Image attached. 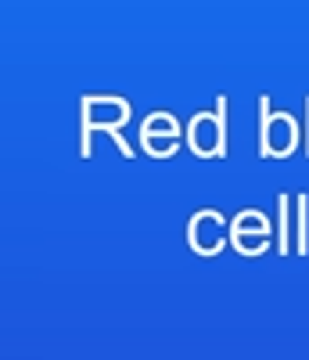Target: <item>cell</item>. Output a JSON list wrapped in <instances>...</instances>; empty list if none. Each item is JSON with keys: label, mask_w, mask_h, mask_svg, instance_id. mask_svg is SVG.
I'll use <instances>...</instances> for the list:
<instances>
[{"label": "cell", "mask_w": 309, "mask_h": 360, "mask_svg": "<svg viewBox=\"0 0 309 360\" xmlns=\"http://www.w3.org/2000/svg\"><path fill=\"white\" fill-rule=\"evenodd\" d=\"M223 242H227V227H223V220L216 217V213H198L191 220V245L198 252H205V256L209 252H220Z\"/></svg>", "instance_id": "6da1fadb"}, {"label": "cell", "mask_w": 309, "mask_h": 360, "mask_svg": "<svg viewBox=\"0 0 309 360\" xmlns=\"http://www.w3.org/2000/svg\"><path fill=\"white\" fill-rule=\"evenodd\" d=\"M188 137H191V148L198 155H212L216 148H220V123H216L212 115H195Z\"/></svg>", "instance_id": "277c9868"}, {"label": "cell", "mask_w": 309, "mask_h": 360, "mask_svg": "<svg viewBox=\"0 0 309 360\" xmlns=\"http://www.w3.org/2000/svg\"><path fill=\"white\" fill-rule=\"evenodd\" d=\"M234 242H237V249H244V252H263V249L270 245V224H266L259 213L237 217V224H234Z\"/></svg>", "instance_id": "7a4b0ae2"}, {"label": "cell", "mask_w": 309, "mask_h": 360, "mask_svg": "<svg viewBox=\"0 0 309 360\" xmlns=\"http://www.w3.org/2000/svg\"><path fill=\"white\" fill-rule=\"evenodd\" d=\"M266 148L273 155H288L295 148V123L288 115H273L266 123Z\"/></svg>", "instance_id": "5b68a950"}, {"label": "cell", "mask_w": 309, "mask_h": 360, "mask_svg": "<svg viewBox=\"0 0 309 360\" xmlns=\"http://www.w3.org/2000/svg\"><path fill=\"white\" fill-rule=\"evenodd\" d=\"M180 141V127L173 123L169 115H151V123L144 127V144L147 152H159V155H169Z\"/></svg>", "instance_id": "3957f363"}]
</instances>
